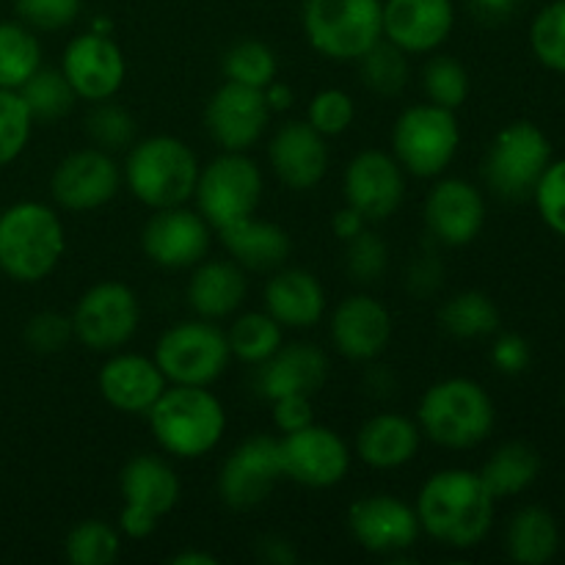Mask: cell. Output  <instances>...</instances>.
I'll list each match as a JSON object with an SVG mask.
<instances>
[{
	"mask_svg": "<svg viewBox=\"0 0 565 565\" xmlns=\"http://www.w3.org/2000/svg\"><path fill=\"white\" fill-rule=\"evenodd\" d=\"M494 497L472 469H441L417 494L419 527L450 550H472L494 524Z\"/></svg>",
	"mask_w": 565,
	"mask_h": 565,
	"instance_id": "1",
	"label": "cell"
},
{
	"mask_svg": "<svg viewBox=\"0 0 565 565\" xmlns=\"http://www.w3.org/2000/svg\"><path fill=\"white\" fill-rule=\"evenodd\" d=\"M66 252L61 215L42 202H14L0 213V274L36 285L58 268Z\"/></svg>",
	"mask_w": 565,
	"mask_h": 565,
	"instance_id": "2",
	"label": "cell"
},
{
	"mask_svg": "<svg viewBox=\"0 0 565 565\" xmlns=\"http://www.w3.org/2000/svg\"><path fill=\"white\" fill-rule=\"evenodd\" d=\"M147 417L154 441L174 458L207 456L226 430L224 403L207 386H166Z\"/></svg>",
	"mask_w": 565,
	"mask_h": 565,
	"instance_id": "3",
	"label": "cell"
},
{
	"mask_svg": "<svg viewBox=\"0 0 565 565\" xmlns=\"http://www.w3.org/2000/svg\"><path fill=\"white\" fill-rule=\"evenodd\" d=\"M199 158L182 138L152 136L132 143L121 180L127 191L152 210L177 207L193 199L199 180Z\"/></svg>",
	"mask_w": 565,
	"mask_h": 565,
	"instance_id": "4",
	"label": "cell"
},
{
	"mask_svg": "<svg viewBox=\"0 0 565 565\" xmlns=\"http://www.w3.org/2000/svg\"><path fill=\"white\" fill-rule=\"evenodd\" d=\"M494 403L472 379H445L428 386L417 408V425L447 450H469L494 430Z\"/></svg>",
	"mask_w": 565,
	"mask_h": 565,
	"instance_id": "5",
	"label": "cell"
},
{
	"mask_svg": "<svg viewBox=\"0 0 565 565\" xmlns=\"http://www.w3.org/2000/svg\"><path fill=\"white\" fill-rule=\"evenodd\" d=\"M384 0H303L309 44L331 61H359L384 39Z\"/></svg>",
	"mask_w": 565,
	"mask_h": 565,
	"instance_id": "6",
	"label": "cell"
},
{
	"mask_svg": "<svg viewBox=\"0 0 565 565\" xmlns=\"http://www.w3.org/2000/svg\"><path fill=\"white\" fill-rule=\"evenodd\" d=\"M461 147L456 110L419 103L403 110L392 127V154L403 171L419 180L439 177Z\"/></svg>",
	"mask_w": 565,
	"mask_h": 565,
	"instance_id": "7",
	"label": "cell"
},
{
	"mask_svg": "<svg viewBox=\"0 0 565 565\" xmlns=\"http://www.w3.org/2000/svg\"><path fill=\"white\" fill-rule=\"evenodd\" d=\"M552 163V143L533 121H511L489 143L483 174L491 191L511 202L533 196L535 185Z\"/></svg>",
	"mask_w": 565,
	"mask_h": 565,
	"instance_id": "8",
	"label": "cell"
},
{
	"mask_svg": "<svg viewBox=\"0 0 565 565\" xmlns=\"http://www.w3.org/2000/svg\"><path fill=\"white\" fill-rule=\"evenodd\" d=\"M196 210L215 232L257 213L263 202V171L246 152H221L199 169Z\"/></svg>",
	"mask_w": 565,
	"mask_h": 565,
	"instance_id": "9",
	"label": "cell"
},
{
	"mask_svg": "<svg viewBox=\"0 0 565 565\" xmlns=\"http://www.w3.org/2000/svg\"><path fill=\"white\" fill-rule=\"evenodd\" d=\"M152 359L169 384L210 386L224 375L232 351L224 331L202 318L166 329Z\"/></svg>",
	"mask_w": 565,
	"mask_h": 565,
	"instance_id": "10",
	"label": "cell"
},
{
	"mask_svg": "<svg viewBox=\"0 0 565 565\" xmlns=\"http://www.w3.org/2000/svg\"><path fill=\"white\" fill-rule=\"evenodd\" d=\"M119 491L125 502L119 513V530L127 539L141 541L149 539L158 530L160 519L174 511L180 502V478L163 458L141 452L121 469Z\"/></svg>",
	"mask_w": 565,
	"mask_h": 565,
	"instance_id": "11",
	"label": "cell"
},
{
	"mask_svg": "<svg viewBox=\"0 0 565 565\" xmlns=\"http://www.w3.org/2000/svg\"><path fill=\"white\" fill-rule=\"evenodd\" d=\"M70 318L77 342H83L88 351L114 353L136 337L141 307L127 285L99 281L77 298Z\"/></svg>",
	"mask_w": 565,
	"mask_h": 565,
	"instance_id": "12",
	"label": "cell"
},
{
	"mask_svg": "<svg viewBox=\"0 0 565 565\" xmlns=\"http://www.w3.org/2000/svg\"><path fill=\"white\" fill-rule=\"evenodd\" d=\"M281 475L307 489H331L351 469V450L337 430L309 423L279 439Z\"/></svg>",
	"mask_w": 565,
	"mask_h": 565,
	"instance_id": "13",
	"label": "cell"
},
{
	"mask_svg": "<svg viewBox=\"0 0 565 565\" xmlns=\"http://www.w3.org/2000/svg\"><path fill=\"white\" fill-rule=\"evenodd\" d=\"M281 478L279 439L268 434L248 436L221 467L218 494L232 511H252L268 500Z\"/></svg>",
	"mask_w": 565,
	"mask_h": 565,
	"instance_id": "14",
	"label": "cell"
},
{
	"mask_svg": "<svg viewBox=\"0 0 565 565\" xmlns=\"http://www.w3.org/2000/svg\"><path fill=\"white\" fill-rule=\"evenodd\" d=\"M121 169L105 149L88 147L70 152L50 177V196L61 210L88 213L119 193Z\"/></svg>",
	"mask_w": 565,
	"mask_h": 565,
	"instance_id": "15",
	"label": "cell"
},
{
	"mask_svg": "<svg viewBox=\"0 0 565 565\" xmlns=\"http://www.w3.org/2000/svg\"><path fill=\"white\" fill-rule=\"evenodd\" d=\"M210 243H213V226L204 221L199 210L185 207V204L154 210L141 232L143 254L154 265L169 270L193 268L207 259Z\"/></svg>",
	"mask_w": 565,
	"mask_h": 565,
	"instance_id": "16",
	"label": "cell"
},
{
	"mask_svg": "<svg viewBox=\"0 0 565 565\" xmlns=\"http://www.w3.org/2000/svg\"><path fill=\"white\" fill-rule=\"evenodd\" d=\"M61 75L66 77L77 99L105 103L125 83L127 61L119 44L108 33L86 31L64 47Z\"/></svg>",
	"mask_w": 565,
	"mask_h": 565,
	"instance_id": "17",
	"label": "cell"
},
{
	"mask_svg": "<svg viewBox=\"0 0 565 565\" xmlns=\"http://www.w3.org/2000/svg\"><path fill=\"white\" fill-rule=\"evenodd\" d=\"M270 114L263 88L226 81L207 99L204 125L224 152H248L263 138Z\"/></svg>",
	"mask_w": 565,
	"mask_h": 565,
	"instance_id": "18",
	"label": "cell"
},
{
	"mask_svg": "<svg viewBox=\"0 0 565 565\" xmlns=\"http://www.w3.org/2000/svg\"><path fill=\"white\" fill-rule=\"evenodd\" d=\"M348 527L364 550L390 557L412 550L423 533L417 511L392 494H370L353 502L348 511Z\"/></svg>",
	"mask_w": 565,
	"mask_h": 565,
	"instance_id": "19",
	"label": "cell"
},
{
	"mask_svg": "<svg viewBox=\"0 0 565 565\" xmlns=\"http://www.w3.org/2000/svg\"><path fill=\"white\" fill-rule=\"evenodd\" d=\"M342 193L353 210L367 221H384L397 213L406 193V180L395 154L381 149H364L348 163L342 177Z\"/></svg>",
	"mask_w": 565,
	"mask_h": 565,
	"instance_id": "20",
	"label": "cell"
},
{
	"mask_svg": "<svg viewBox=\"0 0 565 565\" xmlns=\"http://www.w3.org/2000/svg\"><path fill=\"white\" fill-rule=\"evenodd\" d=\"M384 39L408 55L434 53L456 28L452 0H384Z\"/></svg>",
	"mask_w": 565,
	"mask_h": 565,
	"instance_id": "21",
	"label": "cell"
},
{
	"mask_svg": "<svg viewBox=\"0 0 565 565\" xmlns=\"http://www.w3.org/2000/svg\"><path fill=\"white\" fill-rule=\"evenodd\" d=\"M486 202L483 193L467 180L447 177L430 188L425 199V226L430 237L445 246H467L483 232Z\"/></svg>",
	"mask_w": 565,
	"mask_h": 565,
	"instance_id": "22",
	"label": "cell"
},
{
	"mask_svg": "<svg viewBox=\"0 0 565 565\" xmlns=\"http://www.w3.org/2000/svg\"><path fill=\"white\" fill-rule=\"evenodd\" d=\"M392 315L367 292L348 296L331 315V342L353 362H373L392 340Z\"/></svg>",
	"mask_w": 565,
	"mask_h": 565,
	"instance_id": "23",
	"label": "cell"
},
{
	"mask_svg": "<svg viewBox=\"0 0 565 565\" xmlns=\"http://www.w3.org/2000/svg\"><path fill=\"white\" fill-rule=\"evenodd\" d=\"M268 163L287 188L312 191L329 171V147L309 121H287L270 138Z\"/></svg>",
	"mask_w": 565,
	"mask_h": 565,
	"instance_id": "24",
	"label": "cell"
},
{
	"mask_svg": "<svg viewBox=\"0 0 565 565\" xmlns=\"http://www.w3.org/2000/svg\"><path fill=\"white\" fill-rule=\"evenodd\" d=\"M99 395L108 406L125 414H147L163 395L169 381L158 362L141 353H116L99 367Z\"/></svg>",
	"mask_w": 565,
	"mask_h": 565,
	"instance_id": "25",
	"label": "cell"
},
{
	"mask_svg": "<svg viewBox=\"0 0 565 565\" xmlns=\"http://www.w3.org/2000/svg\"><path fill=\"white\" fill-rule=\"evenodd\" d=\"M329 379V356L312 342L281 345L268 362L259 364L257 390L268 401L303 395L315 397Z\"/></svg>",
	"mask_w": 565,
	"mask_h": 565,
	"instance_id": "26",
	"label": "cell"
},
{
	"mask_svg": "<svg viewBox=\"0 0 565 565\" xmlns=\"http://www.w3.org/2000/svg\"><path fill=\"white\" fill-rule=\"evenodd\" d=\"M265 312L285 329H312L323 320L326 290L303 268H279L265 285Z\"/></svg>",
	"mask_w": 565,
	"mask_h": 565,
	"instance_id": "27",
	"label": "cell"
},
{
	"mask_svg": "<svg viewBox=\"0 0 565 565\" xmlns=\"http://www.w3.org/2000/svg\"><path fill=\"white\" fill-rule=\"evenodd\" d=\"M246 276L235 259H202L188 281V303L204 320L232 318L246 301Z\"/></svg>",
	"mask_w": 565,
	"mask_h": 565,
	"instance_id": "28",
	"label": "cell"
},
{
	"mask_svg": "<svg viewBox=\"0 0 565 565\" xmlns=\"http://www.w3.org/2000/svg\"><path fill=\"white\" fill-rule=\"evenodd\" d=\"M419 439L423 430L414 419L395 412L375 414L359 428L356 456L373 469L406 467L417 456Z\"/></svg>",
	"mask_w": 565,
	"mask_h": 565,
	"instance_id": "29",
	"label": "cell"
},
{
	"mask_svg": "<svg viewBox=\"0 0 565 565\" xmlns=\"http://www.w3.org/2000/svg\"><path fill=\"white\" fill-rule=\"evenodd\" d=\"M221 243L241 268L274 274L290 257V235L274 221H259L254 215L218 230Z\"/></svg>",
	"mask_w": 565,
	"mask_h": 565,
	"instance_id": "30",
	"label": "cell"
},
{
	"mask_svg": "<svg viewBox=\"0 0 565 565\" xmlns=\"http://www.w3.org/2000/svg\"><path fill=\"white\" fill-rule=\"evenodd\" d=\"M508 557L522 565H544L561 550V530L546 508L527 505L511 519L505 535Z\"/></svg>",
	"mask_w": 565,
	"mask_h": 565,
	"instance_id": "31",
	"label": "cell"
},
{
	"mask_svg": "<svg viewBox=\"0 0 565 565\" xmlns=\"http://www.w3.org/2000/svg\"><path fill=\"white\" fill-rule=\"evenodd\" d=\"M539 450H533L524 441H508V445L497 447L494 456L483 463L478 475L486 483V489L491 491V497L502 500V497H516L524 489H530L535 478H539Z\"/></svg>",
	"mask_w": 565,
	"mask_h": 565,
	"instance_id": "32",
	"label": "cell"
},
{
	"mask_svg": "<svg viewBox=\"0 0 565 565\" xmlns=\"http://www.w3.org/2000/svg\"><path fill=\"white\" fill-rule=\"evenodd\" d=\"M42 66V44L33 28L20 20L0 22V88L20 92L22 83Z\"/></svg>",
	"mask_w": 565,
	"mask_h": 565,
	"instance_id": "33",
	"label": "cell"
},
{
	"mask_svg": "<svg viewBox=\"0 0 565 565\" xmlns=\"http://www.w3.org/2000/svg\"><path fill=\"white\" fill-rule=\"evenodd\" d=\"M439 323L456 340H478L500 329V309L486 292L467 290L445 301L439 309Z\"/></svg>",
	"mask_w": 565,
	"mask_h": 565,
	"instance_id": "34",
	"label": "cell"
},
{
	"mask_svg": "<svg viewBox=\"0 0 565 565\" xmlns=\"http://www.w3.org/2000/svg\"><path fill=\"white\" fill-rule=\"evenodd\" d=\"M232 356L246 364H263L285 345V326L268 312H246L226 331Z\"/></svg>",
	"mask_w": 565,
	"mask_h": 565,
	"instance_id": "35",
	"label": "cell"
},
{
	"mask_svg": "<svg viewBox=\"0 0 565 565\" xmlns=\"http://www.w3.org/2000/svg\"><path fill=\"white\" fill-rule=\"evenodd\" d=\"M22 99H25L28 110H31L33 121H55L61 116L70 114L72 103H75V92L61 75V70H44L39 66L31 77L20 86Z\"/></svg>",
	"mask_w": 565,
	"mask_h": 565,
	"instance_id": "36",
	"label": "cell"
},
{
	"mask_svg": "<svg viewBox=\"0 0 565 565\" xmlns=\"http://www.w3.org/2000/svg\"><path fill=\"white\" fill-rule=\"evenodd\" d=\"M119 533L99 519L75 524L64 541V555L72 565H110L119 557Z\"/></svg>",
	"mask_w": 565,
	"mask_h": 565,
	"instance_id": "37",
	"label": "cell"
},
{
	"mask_svg": "<svg viewBox=\"0 0 565 565\" xmlns=\"http://www.w3.org/2000/svg\"><path fill=\"white\" fill-rule=\"evenodd\" d=\"M408 53H403L401 47H395L392 42L381 39L375 47H370L367 53L359 58L362 66V81L370 92L381 94V97H395L406 88L408 83Z\"/></svg>",
	"mask_w": 565,
	"mask_h": 565,
	"instance_id": "38",
	"label": "cell"
},
{
	"mask_svg": "<svg viewBox=\"0 0 565 565\" xmlns=\"http://www.w3.org/2000/svg\"><path fill=\"white\" fill-rule=\"evenodd\" d=\"M224 75L226 81L243 83V86L265 88L279 75V61L268 44L246 39V42H237L226 50Z\"/></svg>",
	"mask_w": 565,
	"mask_h": 565,
	"instance_id": "39",
	"label": "cell"
},
{
	"mask_svg": "<svg viewBox=\"0 0 565 565\" xmlns=\"http://www.w3.org/2000/svg\"><path fill=\"white\" fill-rule=\"evenodd\" d=\"M423 88L428 103L458 110L469 97V75L452 55H434L423 70Z\"/></svg>",
	"mask_w": 565,
	"mask_h": 565,
	"instance_id": "40",
	"label": "cell"
},
{
	"mask_svg": "<svg viewBox=\"0 0 565 565\" xmlns=\"http://www.w3.org/2000/svg\"><path fill=\"white\" fill-rule=\"evenodd\" d=\"M530 47L552 72H565V0H552L530 25Z\"/></svg>",
	"mask_w": 565,
	"mask_h": 565,
	"instance_id": "41",
	"label": "cell"
},
{
	"mask_svg": "<svg viewBox=\"0 0 565 565\" xmlns=\"http://www.w3.org/2000/svg\"><path fill=\"white\" fill-rule=\"evenodd\" d=\"M33 116L14 88H0V169L14 163L31 141Z\"/></svg>",
	"mask_w": 565,
	"mask_h": 565,
	"instance_id": "42",
	"label": "cell"
},
{
	"mask_svg": "<svg viewBox=\"0 0 565 565\" xmlns=\"http://www.w3.org/2000/svg\"><path fill=\"white\" fill-rule=\"evenodd\" d=\"M88 136L97 143L99 149L110 152V149H125L132 143V136H136V121L127 114L121 105L110 103H94V110L88 114Z\"/></svg>",
	"mask_w": 565,
	"mask_h": 565,
	"instance_id": "43",
	"label": "cell"
},
{
	"mask_svg": "<svg viewBox=\"0 0 565 565\" xmlns=\"http://www.w3.org/2000/svg\"><path fill=\"white\" fill-rule=\"evenodd\" d=\"M353 116H356L353 99L342 88H323V92H318L307 110V121L323 138L342 136L353 125Z\"/></svg>",
	"mask_w": 565,
	"mask_h": 565,
	"instance_id": "44",
	"label": "cell"
},
{
	"mask_svg": "<svg viewBox=\"0 0 565 565\" xmlns=\"http://www.w3.org/2000/svg\"><path fill=\"white\" fill-rule=\"evenodd\" d=\"M386 265H390V252L386 243L373 232L362 230L353 241H348L345 252V268L353 276V281H379L384 276Z\"/></svg>",
	"mask_w": 565,
	"mask_h": 565,
	"instance_id": "45",
	"label": "cell"
},
{
	"mask_svg": "<svg viewBox=\"0 0 565 565\" xmlns=\"http://www.w3.org/2000/svg\"><path fill=\"white\" fill-rule=\"evenodd\" d=\"M83 0H14L17 20L33 31H61L81 17Z\"/></svg>",
	"mask_w": 565,
	"mask_h": 565,
	"instance_id": "46",
	"label": "cell"
},
{
	"mask_svg": "<svg viewBox=\"0 0 565 565\" xmlns=\"http://www.w3.org/2000/svg\"><path fill=\"white\" fill-rule=\"evenodd\" d=\"M541 218L555 235L565 237V158L552 160L533 191Z\"/></svg>",
	"mask_w": 565,
	"mask_h": 565,
	"instance_id": "47",
	"label": "cell"
},
{
	"mask_svg": "<svg viewBox=\"0 0 565 565\" xmlns=\"http://www.w3.org/2000/svg\"><path fill=\"white\" fill-rule=\"evenodd\" d=\"M72 340H75L72 318L61 312H39L25 323V345L42 356L64 351Z\"/></svg>",
	"mask_w": 565,
	"mask_h": 565,
	"instance_id": "48",
	"label": "cell"
},
{
	"mask_svg": "<svg viewBox=\"0 0 565 565\" xmlns=\"http://www.w3.org/2000/svg\"><path fill=\"white\" fill-rule=\"evenodd\" d=\"M270 406H274V425L281 434H292V430H301L309 423H315L312 397H279V401H270Z\"/></svg>",
	"mask_w": 565,
	"mask_h": 565,
	"instance_id": "49",
	"label": "cell"
},
{
	"mask_svg": "<svg viewBox=\"0 0 565 565\" xmlns=\"http://www.w3.org/2000/svg\"><path fill=\"white\" fill-rule=\"evenodd\" d=\"M491 362H494V367L505 375L524 373L530 364L527 340L519 334H502L500 340L494 342V348H491Z\"/></svg>",
	"mask_w": 565,
	"mask_h": 565,
	"instance_id": "50",
	"label": "cell"
},
{
	"mask_svg": "<svg viewBox=\"0 0 565 565\" xmlns=\"http://www.w3.org/2000/svg\"><path fill=\"white\" fill-rule=\"evenodd\" d=\"M441 279H445V268L436 259V254H423L408 268V290L417 292V296H430L434 290H439Z\"/></svg>",
	"mask_w": 565,
	"mask_h": 565,
	"instance_id": "51",
	"label": "cell"
},
{
	"mask_svg": "<svg viewBox=\"0 0 565 565\" xmlns=\"http://www.w3.org/2000/svg\"><path fill=\"white\" fill-rule=\"evenodd\" d=\"M331 226H334V235L340 237L342 243L353 241V237L359 235L362 230H367V218H364L359 210H353L351 204L342 210H337L334 213V221H331Z\"/></svg>",
	"mask_w": 565,
	"mask_h": 565,
	"instance_id": "52",
	"label": "cell"
},
{
	"mask_svg": "<svg viewBox=\"0 0 565 565\" xmlns=\"http://www.w3.org/2000/svg\"><path fill=\"white\" fill-rule=\"evenodd\" d=\"M259 557L265 563H274V565H290L296 563V552L290 550V544L281 539H263L259 541Z\"/></svg>",
	"mask_w": 565,
	"mask_h": 565,
	"instance_id": "53",
	"label": "cell"
},
{
	"mask_svg": "<svg viewBox=\"0 0 565 565\" xmlns=\"http://www.w3.org/2000/svg\"><path fill=\"white\" fill-rule=\"evenodd\" d=\"M263 92H265V99H268L270 110H287L292 105V92L287 83L274 81L270 86H265Z\"/></svg>",
	"mask_w": 565,
	"mask_h": 565,
	"instance_id": "54",
	"label": "cell"
},
{
	"mask_svg": "<svg viewBox=\"0 0 565 565\" xmlns=\"http://www.w3.org/2000/svg\"><path fill=\"white\" fill-rule=\"evenodd\" d=\"M472 6L478 14L489 17V20H502V17L511 14L516 0H472Z\"/></svg>",
	"mask_w": 565,
	"mask_h": 565,
	"instance_id": "55",
	"label": "cell"
},
{
	"mask_svg": "<svg viewBox=\"0 0 565 565\" xmlns=\"http://www.w3.org/2000/svg\"><path fill=\"white\" fill-rule=\"evenodd\" d=\"M171 563L174 565H218V557L210 555V552L185 550V552H180V555L171 557Z\"/></svg>",
	"mask_w": 565,
	"mask_h": 565,
	"instance_id": "56",
	"label": "cell"
},
{
	"mask_svg": "<svg viewBox=\"0 0 565 565\" xmlns=\"http://www.w3.org/2000/svg\"><path fill=\"white\" fill-rule=\"evenodd\" d=\"M563 401H565V395H563Z\"/></svg>",
	"mask_w": 565,
	"mask_h": 565,
	"instance_id": "57",
	"label": "cell"
}]
</instances>
